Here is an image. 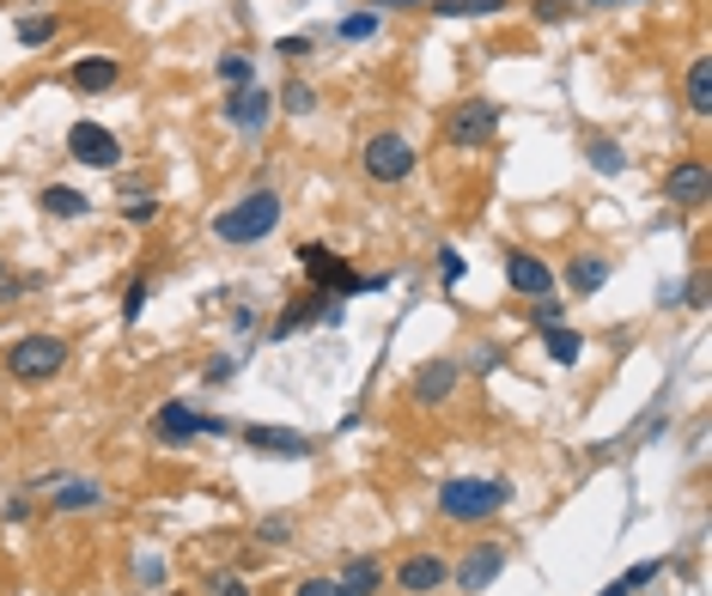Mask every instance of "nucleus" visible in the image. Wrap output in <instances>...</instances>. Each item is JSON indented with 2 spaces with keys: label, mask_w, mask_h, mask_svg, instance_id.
I'll use <instances>...</instances> for the list:
<instances>
[{
  "label": "nucleus",
  "mask_w": 712,
  "mask_h": 596,
  "mask_svg": "<svg viewBox=\"0 0 712 596\" xmlns=\"http://www.w3.org/2000/svg\"><path fill=\"white\" fill-rule=\"evenodd\" d=\"M280 213H287V201H280V189H251V195H237L232 207L213 213V238L232 244V250H251V244L275 238L280 232Z\"/></svg>",
  "instance_id": "obj_1"
},
{
  "label": "nucleus",
  "mask_w": 712,
  "mask_h": 596,
  "mask_svg": "<svg viewBox=\"0 0 712 596\" xmlns=\"http://www.w3.org/2000/svg\"><path fill=\"white\" fill-rule=\"evenodd\" d=\"M512 505V481L505 475H450L438 487V517L450 524H488Z\"/></svg>",
  "instance_id": "obj_2"
},
{
  "label": "nucleus",
  "mask_w": 712,
  "mask_h": 596,
  "mask_svg": "<svg viewBox=\"0 0 712 596\" xmlns=\"http://www.w3.org/2000/svg\"><path fill=\"white\" fill-rule=\"evenodd\" d=\"M62 366H67V341L49 335V329L19 335V341L7 347V378H13V384H49V378H62Z\"/></svg>",
  "instance_id": "obj_3"
},
{
  "label": "nucleus",
  "mask_w": 712,
  "mask_h": 596,
  "mask_svg": "<svg viewBox=\"0 0 712 596\" xmlns=\"http://www.w3.org/2000/svg\"><path fill=\"white\" fill-rule=\"evenodd\" d=\"M414 165H421V153H414L409 134H371V140L359 146V171H366L371 183H383V189L409 183Z\"/></svg>",
  "instance_id": "obj_4"
},
{
  "label": "nucleus",
  "mask_w": 712,
  "mask_h": 596,
  "mask_svg": "<svg viewBox=\"0 0 712 596\" xmlns=\"http://www.w3.org/2000/svg\"><path fill=\"white\" fill-rule=\"evenodd\" d=\"M493 134H500V104H493V98H469V104H457L445 116V140L457 146V153H481Z\"/></svg>",
  "instance_id": "obj_5"
},
{
  "label": "nucleus",
  "mask_w": 712,
  "mask_h": 596,
  "mask_svg": "<svg viewBox=\"0 0 712 596\" xmlns=\"http://www.w3.org/2000/svg\"><path fill=\"white\" fill-rule=\"evenodd\" d=\"M299 268L316 280V292H330V299H354V292H366V280H359L354 268L330 250V244H299Z\"/></svg>",
  "instance_id": "obj_6"
},
{
  "label": "nucleus",
  "mask_w": 712,
  "mask_h": 596,
  "mask_svg": "<svg viewBox=\"0 0 712 596\" xmlns=\"http://www.w3.org/2000/svg\"><path fill=\"white\" fill-rule=\"evenodd\" d=\"M67 159L86 165V171H116L122 140L104 128V122H74V128H67Z\"/></svg>",
  "instance_id": "obj_7"
},
{
  "label": "nucleus",
  "mask_w": 712,
  "mask_h": 596,
  "mask_svg": "<svg viewBox=\"0 0 712 596\" xmlns=\"http://www.w3.org/2000/svg\"><path fill=\"white\" fill-rule=\"evenodd\" d=\"M457 384H463L457 359H421V366H414V378H409V396L421 402V408H445V402L457 396Z\"/></svg>",
  "instance_id": "obj_8"
},
{
  "label": "nucleus",
  "mask_w": 712,
  "mask_h": 596,
  "mask_svg": "<svg viewBox=\"0 0 712 596\" xmlns=\"http://www.w3.org/2000/svg\"><path fill=\"white\" fill-rule=\"evenodd\" d=\"M664 201H670V207H682V213H700V207H707V201H712L707 165H700V159L670 165V177H664Z\"/></svg>",
  "instance_id": "obj_9"
},
{
  "label": "nucleus",
  "mask_w": 712,
  "mask_h": 596,
  "mask_svg": "<svg viewBox=\"0 0 712 596\" xmlns=\"http://www.w3.org/2000/svg\"><path fill=\"white\" fill-rule=\"evenodd\" d=\"M146 432H153V445H196V438L208 432V414H196L189 402H165Z\"/></svg>",
  "instance_id": "obj_10"
},
{
  "label": "nucleus",
  "mask_w": 712,
  "mask_h": 596,
  "mask_svg": "<svg viewBox=\"0 0 712 596\" xmlns=\"http://www.w3.org/2000/svg\"><path fill=\"white\" fill-rule=\"evenodd\" d=\"M450 584V560L445 554H409L402 566H396V591L402 596H433Z\"/></svg>",
  "instance_id": "obj_11"
},
{
  "label": "nucleus",
  "mask_w": 712,
  "mask_h": 596,
  "mask_svg": "<svg viewBox=\"0 0 712 596\" xmlns=\"http://www.w3.org/2000/svg\"><path fill=\"white\" fill-rule=\"evenodd\" d=\"M268 116H275V92H263V86H244V92L225 98V122L237 134H263Z\"/></svg>",
  "instance_id": "obj_12"
},
{
  "label": "nucleus",
  "mask_w": 712,
  "mask_h": 596,
  "mask_svg": "<svg viewBox=\"0 0 712 596\" xmlns=\"http://www.w3.org/2000/svg\"><path fill=\"white\" fill-rule=\"evenodd\" d=\"M237 438H244L251 451H263V457H287V463L311 457V438H304V432H292V426H244Z\"/></svg>",
  "instance_id": "obj_13"
},
{
  "label": "nucleus",
  "mask_w": 712,
  "mask_h": 596,
  "mask_svg": "<svg viewBox=\"0 0 712 596\" xmlns=\"http://www.w3.org/2000/svg\"><path fill=\"white\" fill-rule=\"evenodd\" d=\"M500 572H505V548L500 542H481V548H469V554H463V566L450 572V578H457V591H488Z\"/></svg>",
  "instance_id": "obj_14"
},
{
  "label": "nucleus",
  "mask_w": 712,
  "mask_h": 596,
  "mask_svg": "<svg viewBox=\"0 0 712 596\" xmlns=\"http://www.w3.org/2000/svg\"><path fill=\"white\" fill-rule=\"evenodd\" d=\"M505 280H512V292H524V299H548V292H554L548 262L530 256V250H505Z\"/></svg>",
  "instance_id": "obj_15"
},
{
  "label": "nucleus",
  "mask_w": 712,
  "mask_h": 596,
  "mask_svg": "<svg viewBox=\"0 0 712 596\" xmlns=\"http://www.w3.org/2000/svg\"><path fill=\"white\" fill-rule=\"evenodd\" d=\"M116 80H122V61H110V55H86V61H74V67H67V86H74L79 98L110 92Z\"/></svg>",
  "instance_id": "obj_16"
},
{
  "label": "nucleus",
  "mask_w": 712,
  "mask_h": 596,
  "mask_svg": "<svg viewBox=\"0 0 712 596\" xmlns=\"http://www.w3.org/2000/svg\"><path fill=\"white\" fill-rule=\"evenodd\" d=\"M335 584H342L347 596H378V591H383V566H378V554H354V560H342Z\"/></svg>",
  "instance_id": "obj_17"
},
{
  "label": "nucleus",
  "mask_w": 712,
  "mask_h": 596,
  "mask_svg": "<svg viewBox=\"0 0 712 596\" xmlns=\"http://www.w3.org/2000/svg\"><path fill=\"white\" fill-rule=\"evenodd\" d=\"M37 207L49 213V220H86V213H92V195H86V189H67V183H49L37 195Z\"/></svg>",
  "instance_id": "obj_18"
},
{
  "label": "nucleus",
  "mask_w": 712,
  "mask_h": 596,
  "mask_svg": "<svg viewBox=\"0 0 712 596\" xmlns=\"http://www.w3.org/2000/svg\"><path fill=\"white\" fill-rule=\"evenodd\" d=\"M49 505L62 517H74V511H98V505H104V487H98V481H62V487L49 493Z\"/></svg>",
  "instance_id": "obj_19"
},
{
  "label": "nucleus",
  "mask_w": 712,
  "mask_h": 596,
  "mask_svg": "<svg viewBox=\"0 0 712 596\" xmlns=\"http://www.w3.org/2000/svg\"><path fill=\"white\" fill-rule=\"evenodd\" d=\"M682 92H688V110H694V116H712V55H694V61H688Z\"/></svg>",
  "instance_id": "obj_20"
},
{
  "label": "nucleus",
  "mask_w": 712,
  "mask_h": 596,
  "mask_svg": "<svg viewBox=\"0 0 712 596\" xmlns=\"http://www.w3.org/2000/svg\"><path fill=\"white\" fill-rule=\"evenodd\" d=\"M609 280V262L603 256H572L567 262V286H572V299H591L597 286Z\"/></svg>",
  "instance_id": "obj_21"
},
{
  "label": "nucleus",
  "mask_w": 712,
  "mask_h": 596,
  "mask_svg": "<svg viewBox=\"0 0 712 596\" xmlns=\"http://www.w3.org/2000/svg\"><path fill=\"white\" fill-rule=\"evenodd\" d=\"M512 0H426V13L438 19H500Z\"/></svg>",
  "instance_id": "obj_22"
},
{
  "label": "nucleus",
  "mask_w": 712,
  "mask_h": 596,
  "mask_svg": "<svg viewBox=\"0 0 712 596\" xmlns=\"http://www.w3.org/2000/svg\"><path fill=\"white\" fill-rule=\"evenodd\" d=\"M542 347H548L554 366H579V359H585V335H579V329H567V323L542 329Z\"/></svg>",
  "instance_id": "obj_23"
},
{
  "label": "nucleus",
  "mask_w": 712,
  "mask_h": 596,
  "mask_svg": "<svg viewBox=\"0 0 712 596\" xmlns=\"http://www.w3.org/2000/svg\"><path fill=\"white\" fill-rule=\"evenodd\" d=\"M585 165H591L597 177H621L627 171V153H621L609 134H591V140H585Z\"/></svg>",
  "instance_id": "obj_24"
},
{
  "label": "nucleus",
  "mask_w": 712,
  "mask_h": 596,
  "mask_svg": "<svg viewBox=\"0 0 712 596\" xmlns=\"http://www.w3.org/2000/svg\"><path fill=\"white\" fill-rule=\"evenodd\" d=\"M275 110H287V116H311V110H316V86L287 80V86H280V98H275Z\"/></svg>",
  "instance_id": "obj_25"
},
{
  "label": "nucleus",
  "mask_w": 712,
  "mask_h": 596,
  "mask_svg": "<svg viewBox=\"0 0 712 596\" xmlns=\"http://www.w3.org/2000/svg\"><path fill=\"white\" fill-rule=\"evenodd\" d=\"M213 74H220V80L232 86V92H244V86L256 80V67H251V55H237V49H225V55H220V67H213Z\"/></svg>",
  "instance_id": "obj_26"
},
{
  "label": "nucleus",
  "mask_w": 712,
  "mask_h": 596,
  "mask_svg": "<svg viewBox=\"0 0 712 596\" xmlns=\"http://www.w3.org/2000/svg\"><path fill=\"white\" fill-rule=\"evenodd\" d=\"M658 572H664V560H639V566H633V572H621L615 584H603V596H633L639 584H652V578H658Z\"/></svg>",
  "instance_id": "obj_27"
},
{
  "label": "nucleus",
  "mask_w": 712,
  "mask_h": 596,
  "mask_svg": "<svg viewBox=\"0 0 712 596\" xmlns=\"http://www.w3.org/2000/svg\"><path fill=\"white\" fill-rule=\"evenodd\" d=\"M55 31H62V19H49V13H37V19H19L13 25V37L25 43V49H43V43L55 37Z\"/></svg>",
  "instance_id": "obj_28"
},
{
  "label": "nucleus",
  "mask_w": 712,
  "mask_h": 596,
  "mask_svg": "<svg viewBox=\"0 0 712 596\" xmlns=\"http://www.w3.org/2000/svg\"><path fill=\"white\" fill-rule=\"evenodd\" d=\"M335 37H342V43H366V37H378V13H371V7H366V13H347Z\"/></svg>",
  "instance_id": "obj_29"
},
{
  "label": "nucleus",
  "mask_w": 712,
  "mask_h": 596,
  "mask_svg": "<svg viewBox=\"0 0 712 596\" xmlns=\"http://www.w3.org/2000/svg\"><path fill=\"white\" fill-rule=\"evenodd\" d=\"M560 317H567V299H554V292L548 299H530V323H536V329H554Z\"/></svg>",
  "instance_id": "obj_30"
},
{
  "label": "nucleus",
  "mask_w": 712,
  "mask_h": 596,
  "mask_svg": "<svg viewBox=\"0 0 712 596\" xmlns=\"http://www.w3.org/2000/svg\"><path fill=\"white\" fill-rule=\"evenodd\" d=\"M122 220H129V226H153V220H158V201H153V195H122Z\"/></svg>",
  "instance_id": "obj_31"
},
{
  "label": "nucleus",
  "mask_w": 712,
  "mask_h": 596,
  "mask_svg": "<svg viewBox=\"0 0 712 596\" xmlns=\"http://www.w3.org/2000/svg\"><path fill=\"white\" fill-rule=\"evenodd\" d=\"M256 542H263V548H287L292 542V517H263V524H256Z\"/></svg>",
  "instance_id": "obj_32"
},
{
  "label": "nucleus",
  "mask_w": 712,
  "mask_h": 596,
  "mask_svg": "<svg viewBox=\"0 0 712 596\" xmlns=\"http://www.w3.org/2000/svg\"><path fill=\"white\" fill-rule=\"evenodd\" d=\"M146 299H153V286H146V280H129V292H122V323H141Z\"/></svg>",
  "instance_id": "obj_33"
},
{
  "label": "nucleus",
  "mask_w": 712,
  "mask_h": 596,
  "mask_svg": "<svg viewBox=\"0 0 712 596\" xmlns=\"http://www.w3.org/2000/svg\"><path fill=\"white\" fill-rule=\"evenodd\" d=\"M275 55H280V61H304V55H311V37H280Z\"/></svg>",
  "instance_id": "obj_34"
},
{
  "label": "nucleus",
  "mask_w": 712,
  "mask_h": 596,
  "mask_svg": "<svg viewBox=\"0 0 712 596\" xmlns=\"http://www.w3.org/2000/svg\"><path fill=\"white\" fill-rule=\"evenodd\" d=\"M208 596H256V591H251L244 578H225V572H220V578L208 584Z\"/></svg>",
  "instance_id": "obj_35"
},
{
  "label": "nucleus",
  "mask_w": 712,
  "mask_h": 596,
  "mask_svg": "<svg viewBox=\"0 0 712 596\" xmlns=\"http://www.w3.org/2000/svg\"><path fill=\"white\" fill-rule=\"evenodd\" d=\"M292 596H347V591H342V584H335V578H304Z\"/></svg>",
  "instance_id": "obj_36"
},
{
  "label": "nucleus",
  "mask_w": 712,
  "mask_h": 596,
  "mask_svg": "<svg viewBox=\"0 0 712 596\" xmlns=\"http://www.w3.org/2000/svg\"><path fill=\"white\" fill-rule=\"evenodd\" d=\"M536 19L542 25H560L567 19V0H536Z\"/></svg>",
  "instance_id": "obj_37"
},
{
  "label": "nucleus",
  "mask_w": 712,
  "mask_h": 596,
  "mask_svg": "<svg viewBox=\"0 0 712 596\" xmlns=\"http://www.w3.org/2000/svg\"><path fill=\"white\" fill-rule=\"evenodd\" d=\"M438 274H445V286H457V280H463V256L445 250V256H438Z\"/></svg>",
  "instance_id": "obj_38"
},
{
  "label": "nucleus",
  "mask_w": 712,
  "mask_h": 596,
  "mask_svg": "<svg viewBox=\"0 0 712 596\" xmlns=\"http://www.w3.org/2000/svg\"><path fill=\"white\" fill-rule=\"evenodd\" d=\"M232 371H237V359H213V366H208V384H225Z\"/></svg>",
  "instance_id": "obj_39"
},
{
  "label": "nucleus",
  "mask_w": 712,
  "mask_h": 596,
  "mask_svg": "<svg viewBox=\"0 0 712 596\" xmlns=\"http://www.w3.org/2000/svg\"><path fill=\"white\" fill-rule=\"evenodd\" d=\"M371 13H378V7H426V0H366Z\"/></svg>",
  "instance_id": "obj_40"
},
{
  "label": "nucleus",
  "mask_w": 712,
  "mask_h": 596,
  "mask_svg": "<svg viewBox=\"0 0 712 596\" xmlns=\"http://www.w3.org/2000/svg\"><path fill=\"white\" fill-rule=\"evenodd\" d=\"M0 280H7V262H0Z\"/></svg>",
  "instance_id": "obj_41"
}]
</instances>
